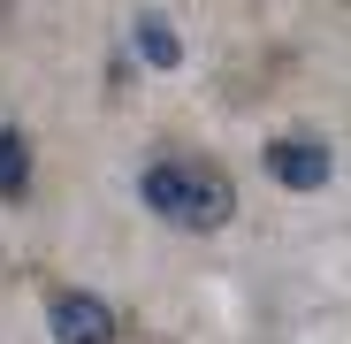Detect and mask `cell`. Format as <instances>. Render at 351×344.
<instances>
[{
  "label": "cell",
  "instance_id": "obj_1",
  "mask_svg": "<svg viewBox=\"0 0 351 344\" xmlns=\"http://www.w3.org/2000/svg\"><path fill=\"white\" fill-rule=\"evenodd\" d=\"M138 199H145L168 229H191V238H214V229H229V214H237V184H229L214 161H184V153L145 161Z\"/></svg>",
  "mask_w": 351,
  "mask_h": 344
},
{
  "label": "cell",
  "instance_id": "obj_2",
  "mask_svg": "<svg viewBox=\"0 0 351 344\" xmlns=\"http://www.w3.org/2000/svg\"><path fill=\"white\" fill-rule=\"evenodd\" d=\"M46 329H53V344H114L123 336L114 306L92 299V291H53L46 299Z\"/></svg>",
  "mask_w": 351,
  "mask_h": 344
},
{
  "label": "cell",
  "instance_id": "obj_3",
  "mask_svg": "<svg viewBox=\"0 0 351 344\" xmlns=\"http://www.w3.org/2000/svg\"><path fill=\"white\" fill-rule=\"evenodd\" d=\"M328 168H336V161H328L321 138H275V146H267V176H275L282 192H321Z\"/></svg>",
  "mask_w": 351,
  "mask_h": 344
},
{
  "label": "cell",
  "instance_id": "obj_4",
  "mask_svg": "<svg viewBox=\"0 0 351 344\" xmlns=\"http://www.w3.org/2000/svg\"><path fill=\"white\" fill-rule=\"evenodd\" d=\"M0 199H31V138L16 123L0 130Z\"/></svg>",
  "mask_w": 351,
  "mask_h": 344
},
{
  "label": "cell",
  "instance_id": "obj_5",
  "mask_svg": "<svg viewBox=\"0 0 351 344\" xmlns=\"http://www.w3.org/2000/svg\"><path fill=\"white\" fill-rule=\"evenodd\" d=\"M138 46H145L153 69H176V62H184V46H176V31H168L160 16H138Z\"/></svg>",
  "mask_w": 351,
  "mask_h": 344
}]
</instances>
